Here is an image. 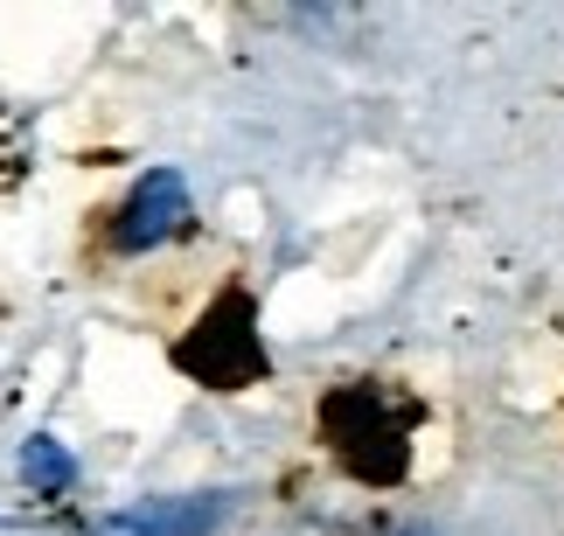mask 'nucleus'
Segmentation results:
<instances>
[{
  "instance_id": "f257e3e1",
  "label": "nucleus",
  "mask_w": 564,
  "mask_h": 536,
  "mask_svg": "<svg viewBox=\"0 0 564 536\" xmlns=\"http://www.w3.org/2000/svg\"><path fill=\"white\" fill-rule=\"evenodd\" d=\"M411 418H419V404L383 391V383H335L321 404V439L335 446V460L356 481L390 488L411 467Z\"/></svg>"
},
{
  "instance_id": "f03ea898",
  "label": "nucleus",
  "mask_w": 564,
  "mask_h": 536,
  "mask_svg": "<svg viewBox=\"0 0 564 536\" xmlns=\"http://www.w3.org/2000/svg\"><path fill=\"white\" fill-rule=\"evenodd\" d=\"M175 370L195 376L203 391H245L272 370L265 341H258V307L245 286H224V299L175 341Z\"/></svg>"
},
{
  "instance_id": "7ed1b4c3",
  "label": "nucleus",
  "mask_w": 564,
  "mask_h": 536,
  "mask_svg": "<svg viewBox=\"0 0 564 536\" xmlns=\"http://www.w3.org/2000/svg\"><path fill=\"white\" fill-rule=\"evenodd\" d=\"M182 223H188L182 167H147V175L133 182V196L119 203V217H112V251H119V259H140V251L167 244Z\"/></svg>"
},
{
  "instance_id": "20e7f679",
  "label": "nucleus",
  "mask_w": 564,
  "mask_h": 536,
  "mask_svg": "<svg viewBox=\"0 0 564 536\" xmlns=\"http://www.w3.org/2000/svg\"><path fill=\"white\" fill-rule=\"evenodd\" d=\"M230 508H237L230 488H216V495H161V502H133V508L98 516L91 536H209Z\"/></svg>"
},
{
  "instance_id": "39448f33",
  "label": "nucleus",
  "mask_w": 564,
  "mask_h": 536,
  "mask_svg": "<svg viewBox=\"0 0 564 536\" xmlns=\"http://www.w3.org/2000/svg\"><path fill=\"white\" fill-rule=\"evenodd\" d=\"M21 481H29L35 495H63V488L77 481V453L50 433H29L21 439Z\"/></svg>"
}]
</instances>
